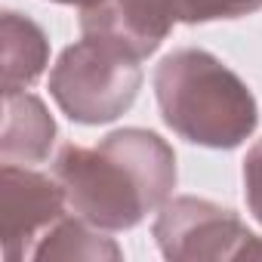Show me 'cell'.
<instances>
[{
	"label": "cell",
	"instance_id": "277c9868",
	"mask_svg": "<svg viewBox=\"0 0 262 262\" xmlns=\"http://www.w3.org/2000/svg\"><path fill=\"white\" fill-rule=\"evenodd\" d=\"M155 241L164 259L173 262H219L241 259L253 231L241 216L204 198H170L155 219Z\"/></svg>",
	"mask_w": 262,
	"mask_h": 262
},
{
	"label": "cell",
	"instance_id": "6da1fadb",
	"mask_svg": "<svg viewBox=\"0 0 262 262\" xmlns=\"http://www.w3.org/2000/svg\"><path fill=\"white\" fill-rule=\"evenodd\" d=\"M68 210L102 231H129L176 188V151L151 129L123 126L99 145H65L53 161Z\"/></svg>",
	"mask_w": 262,
	"mask_h": 262
},
{
	"label": "cell",
	"instance_id": "8fae6325",
	"mask_svg": "<svg viewBox=\"0 0 262 262\" xmlns=\"http://www.w3.org/2000/svg\"><path fill=\"white\" fill-rule=\"evenodd\" d=\"M244 198L256 222H262V139L244 158Z\"/></svg>",
	"mask_w": 262,
	"mask_h": 262
},
{
	"label": "cell",
	"instance_id": "52a82bcc",
	"mask_svg": "<svg viewBox=\"0 0 262 262\" xmlns=\"http://www.w3.org/2000/svg\"><path fill=\"white\" fill-rule=\"evenodd\" d=\"M56 145V120L43 99L34 93H4V126H0V161L34 167L50 158Z\"/></svg>",
	"mask_w": 262,
	"mask_h": 262
},
{
	"label": "cell",
	"instance_id": "5b68a950",
	"mask_svg": "<svg viewBox=\"0 0 262 262\" xmlns=\"http://www.w3.org/2000/svg\"><path fill=\"white\" fill-rule=\"evenodd\" d=\"M68 198L56 176H43L34 167L4 164L0 170V237L10 262L31 259L37 241L68 216Z\"/></svg>",
	"mask_w": 262,
	"mask_h": 262
},
{
	"label": "cell",
	"instance_id": "30bf717a",
	"mask_svg": "<svg viewBox=\"0 0 262 262\" xmlns=\"http://www.w3.org/2000/svg\"><path fill=\"white\" fill-rule=\"evenodd\" d=\"M262 10V0H179V22L207 25V22H231Z\"/></svg>",
	"mask_w": 262,
	"mask_h": 262
},
{
	"label": "cell",
	"instance_id": "ba28073f",
	"mask_svg": "<svg viewBox=\"0 0 262 262\" xmlns=\"http://www.w3.org/2000/svg\"><path fill=\"white\" fill-rule=\"evenodd\" d=\"M0 71H4V93H22L50 65V37L47 31L16 10H7L0 19Z\"/></svg>",
	"mask_w": 262,
	"mask_h": 262
},
{
	"label": "cell",
	"instance_id": "7a4b0ae2",
	"mask_svg": "<svg viewBox=\"0 0 262 262\" xmlns=\"http://www.w3.org/2000/svg\"><path fill=\"white\" fill-rule=\"evenodd\" d=\"M155 99L164 123L201 148H237L259 123L250 86L219 56L198 47H182L161 59L155 68Z\"/></svg>",
	"mask_w": 262,
	"mask_h": 262
},
{
	"label": "cell",
	"instance_id": "7c38bea8",
	"mask_svg": "<svg viewBox=\"0 0 262 262\" xmlns=\"http://www.w3.org/2000/svg\"><path fill=\"white\" fill-rule=\"evenodd\" d=\"M53 4H65V7H77V10H86V7L99 4V0H53Z\"/></svg>",
	"mask_w": 262,
	"mask_h": 262
},
{
	"label": "cell",
	"instance_id": "8992f818",
	"mask_svg": "<svg viewBox=\"0 0 262 262\" xmlns=\"http://www.w3.org/2000/svg\"><path fill=\"white\" fill-rule=\"evenodd\" d=\"M179 22V0H99L80 10V34L148 59Z\"/></svg>",
	"mask_w": 262,
	"mask_h": 262
},
{
	"label": "cell",
	"instance_id": "9c48e42d",
	"mask_svg": "<svg viewBox=\"0 0 262 262\" xmlns=\"http://www.w3.org/2000/svg\"><path fill=\"white\" fill-rule=\"evenodd\" d=\"M31 259H74V262H117L123 250L114 244L111 231L96 228L83 216H62L34 247Z\"/></svg>",
	"mask_w": 262,
	"mask_h": 262
},
{
	"label": "cell",
	"instance_id": "3957f363",
	"mask_svg": "<svg viewBox=\"0 0 262 262\" xmlns=\"http://www.w3.org/2000/svg\"><path fill=\"white\" fill-rule=\"evenodd\" d=\"M142 59L105 40L80 37L62 50L50 71V96L56 105L83 126L111 123L133 108L142 90Z\"/></svg>",
	"mask_w": 262,
	"mask_h": 262
}]
</instances>
